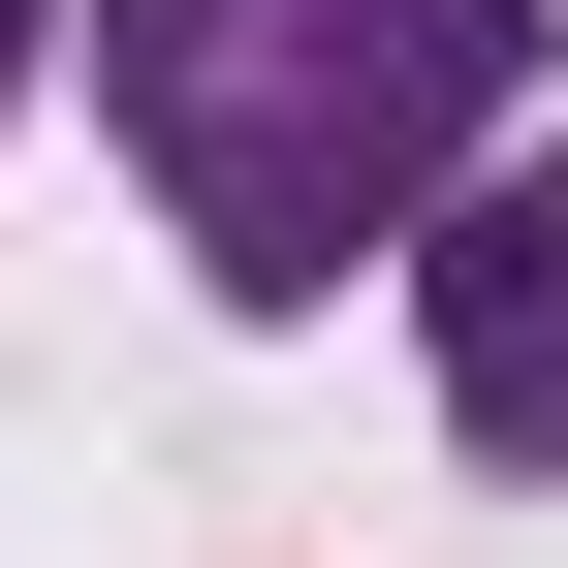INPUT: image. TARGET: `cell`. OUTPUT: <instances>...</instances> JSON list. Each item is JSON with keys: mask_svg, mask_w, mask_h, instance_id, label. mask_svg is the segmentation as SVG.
Here are the masks:
<instances>
[{"mask_svg": "<svg viewBox=\"0 0 568 568\" xmlns=\"http://www.w3.org/2000/svg\"><path fill=\"white\" fill-rule=\"evenodd\" d=\"M32 32H63V0H0V126H32Z\"/></svg>", "mask_w": 568, "mask_h": 568, "instance_id": "obj_3", "label": "cell"}, {"mask_svg": "<svg viewBox=\"0 0 568 568\" xmlns=\"http://www.w3.org/2000/svg\"><path fill=\"white\" fill-rule=\"evenodd\" d=\"M410 347H443V443L474 474H568V126L410 253Z\"/></svg>", "mask_w": 568, "mask_h": 568, "instance_id": "obj_2", "label": "cell"}, {"mask_svg": "<svg viewBox=\"0 0 568 568\" xmlns=\"http://www.w3.org/2000/svg\"><path fill=\"white\" fill-rule=\"evenodd\" d=\"M568 0H95V126L222 316H316L347 253H443L537 159Z\"/></svg>", "mask_w": 568, "mask_h": 568, "instance_id": "obj_1", "label": "cell"}]
</instances>
